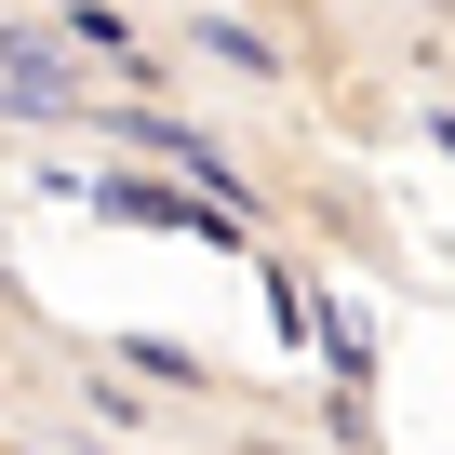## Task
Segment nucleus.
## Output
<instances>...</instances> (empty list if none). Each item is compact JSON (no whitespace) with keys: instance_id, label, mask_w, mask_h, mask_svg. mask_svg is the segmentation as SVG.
Listing matches in <instances>:
<instances>
[{"instance_id":"obj_1","label":"nucleus","mask_w":455,"mask_h":455,"mask_svg":"<svg viewBox=\"0 0 455 455\" xmlns=\"http://www.w3.org/2000/svg\"><path fill=\"white\" fill-rule=\"evenodd\" d=\"M81 28H0V121H81Z\"/></svg>"}]
</instances>
